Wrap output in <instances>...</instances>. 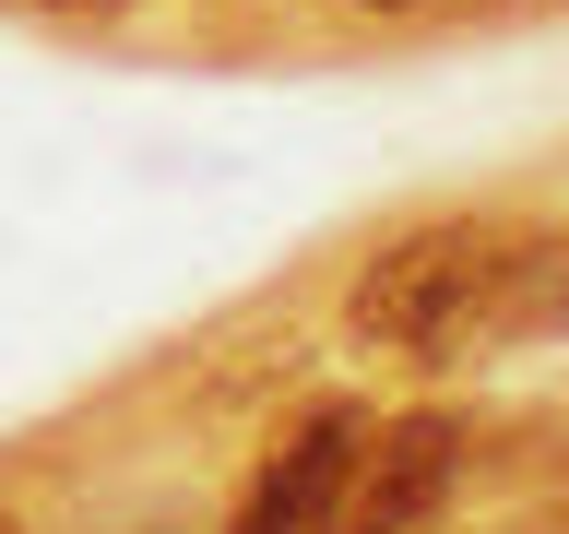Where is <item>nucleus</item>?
I'll return each instance as SVG.
<instances>
[{
  "label": "nucleus",
  "instance_id": "4",
  "mask_svg": "<svg viewBox=\"0 0 569 534\" xmlns=\"http://www.w3.org/2000/svg\"><path fill=\"white\" fill-rule=\"evenodd\" d=\"M487 333H498V345H546V333H569V226H546V238H510V249H498Z\"/></svg>",
  "mask_w": 569,
  "mask_h": 534
},
{
  "label": "nucleus",
  "instance_id": "6",
  "mask_svg": "<svg viewBox=\"0 0 569 534\" xmlns=\"http://www.w3.org/2000/svg\"><path fill=\"white\" fill-rule=\"evenodd\" d=\"M345 12H427V0H345Z\"/></svg>",
  "mask_w": 569,
  "mask_h": 534
},
{
  "label": "nucleus",
  "instance_id": "7",
  "mask_svg": "<svg viewBox=\"0 0 569 534\" xmlns=\"http://www.w3.org/2000/svg\"><path fill=\"white\" fill-rule=\"evenodd\" d=\"M0 534H24V523H0Z\"/></svg>",
  "mask_w": 569,
  "mask_h": 534
},
{
  "label": "nucleus",
  "instance_id": "2",
  "mask_svg": "<svg viewBox=\"0 0 569 534\" xmlns=\"http://www.w3.org/2000/svg\"><path fill=\"white\" fill-rule=\"evenodd\" d=\"M462 463H475V427L462 416H391L356 439L345 463V498H332V534H427L451 511Z\"/></svg>",
  "mask_w": 569,
  "mask_h": 534
},
{
  "label": "nucleus",
  "instance_id": "1",
  "mask_svg": "<svg viewBox=\"0 0 569 534\" xmlns=\"http://www.w3.org/2000/svg\"><path fill=\"white\" fill-rule=\"evenodd\" d=\"M498 249H510V226H475V214L391 238L380 261L345 285V333L380 345V356H451V345H475V333H487V297H498Z\"/></svg>",
  "mask_w": 569,
  "mask_h": 534
},
{
  "label": "nucleus",
  "instance_id": "3",
  "mask_svg": "<svg viewBox=\"0 0 569 534\" xmlns=\"http://www.w3.org/2000/svg\"><path fill=\"white\" fill-rule=\"evenodd\" d=\"M356 439H368V416H356V404H320V416L249 475V498H238V523H226V534H332V498H345Z\"/></svg>",
  "mask_w": 569,
  "mask_h": 534
},
{
  "label": "nucleus",
  "instance_id": "5",
  "mask_svg": "<svg viewBox=\"0 0 569 534\" xmlns=\"http://www.w3.org/2000/svg\"><path fill=\"white\" fill-rule=\"evenodd\" d=\"M0 12H60V24H96V12H142V0H0Z\"/></svg>",
  "mask_w": 569,
  "mask_h": 534
}]
</instances>
